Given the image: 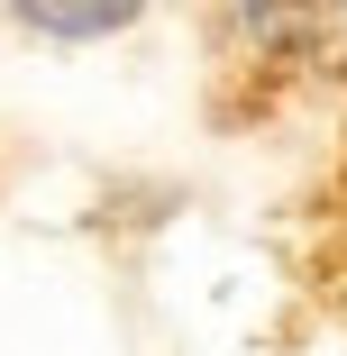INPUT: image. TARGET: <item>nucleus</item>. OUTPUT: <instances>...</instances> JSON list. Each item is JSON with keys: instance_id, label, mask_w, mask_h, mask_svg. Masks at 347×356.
<instances>
[{"instance_id": "nucleus-1", "label": "nucleus", "mask_w": 347, "mask_h": 356, "mask_svg": "<svg viewBox=\"0 0 347 356\" xmlns=\"http://www.w3.org/2000/svg\"><path fill=\"white\" fill-rule=\"evenodd\" d=\"M229 28H238V55L284 74L320 46V0H229Z\"/></svg>"}, {"instance_id": "nucleus-2", "label": "nucleus", "mask_w": 347, "mask_h": 356, "mask_svg": "<svg viewBox=\"0 0 347 356\" xmlns=\"http://www.w3.org/2000/svg\"><path fill=\"white\" fill-rule=\"evenodd\" d=\"M156 0H10V19L46 46H101V37H128Z\"/></svg>"}]
</instances>
